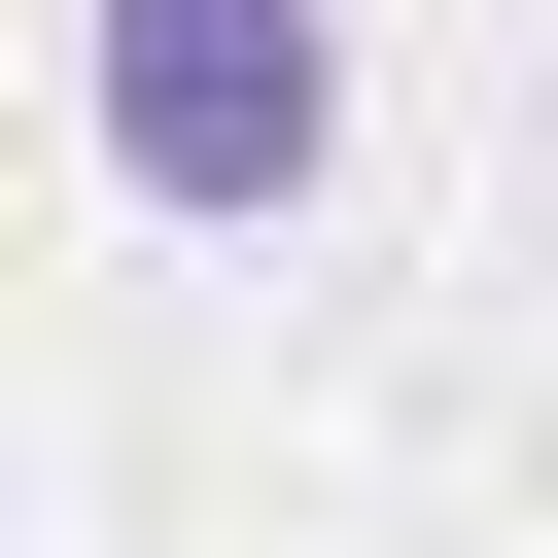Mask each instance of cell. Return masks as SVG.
Returning a JSON list of instances; mask_svg holds the SVG:
<instances>
[{
    "mask_svg": "<svg viewBox=\"0 0 558 558\" xmlns=\"http://www.w3.org/2000/svg\"><path fill=\"white\" fill-rule=\"evenodd\" d=\"M314 140H349V35H314V0H105V174H140L174 244H279Z\"/></svg>",
    "mask_w": 558,
    "mask_h": 558,
    "instance_id": "1",
    "label": "cell"
}]
</instances>
